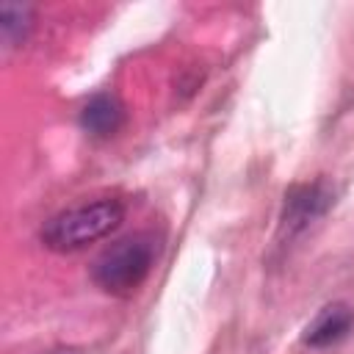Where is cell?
Listing matches in <instances>:
<instances>
[{"label": "cell", "mask_w": 354, "mask_h": 354, "mask_svg": "<svg viewBox=\"0 0 354 354\" xmlns=\"http://www.w3.org/2000/svg\"><path fill=\"white\" fill-rule=\"evenodd\" d=\"M122 119H124V111L119 105L116 97L111 94H97L91 97L83 111H80V127L97 138H108L113 136L119 127H122Z\"/></svg>", "instance_id": "obj_5"}, {"label": "cell", "mask_w": 354, "mask_h": 354, "mask_svg": "<svg viewBox=\"0 0 354 354\" xmlns=\"http://www.w3.org/2000/svg\"><path fill=\"white\" fill-rule=\"evenodd\" d=\"M158 241L152 235H127L111 243L91 266V279L113 296H130L152 271Z\"/></svg>", "instance_id": "obj_2"}, {"label": "cell", "mask_w": 354, "mask_h": 354, "mask_svg": "<svg viewBox=\"0 0 354 354\" xmlns=\"http://www.w3.org/2000/svg\"><path fill=\"white\" fill-rule=\"evenodd\" d=\"M354 329V307L346 301H332L315 313V318L304 326L301 340L310 348H326L340 343Z\"/></svg>", "instance_id": "obj_4"}, {"label": "cell", "mask_w": 354, "mask_h": 354, "mask_svg": "<svg viewBox=\"0 0 354 354\" xmlns=\"http://www.w3.org/2000/svg\"><path fill=\"white\" fill-rule=\"evenodd\" d=\"M50 354H86L83 348H55V351H50Z\"/></svg>", "instance_id": "obj_7"}, {"label": "cell", "mask_w": 354, "mask_h": 354, "mask_svg": "<svg viewBox=\"0 0 354 354\" xmlns=\"http://www.w3.org/2000/svg\"><path fill=\"white\" fill-rule=\"evenodd\" d=\"M33 25V11L19 3H3L0 6V28H3V41L8 47H17L28 39V30Z\"/></svg>", "instance_id": "obj_6"}, {"label": "cell", "mask_w": 354, "mask_h": 354, "mask_svg": "<svg viewBox=\"0 0 354 354\" xmlns=\"http://www.w3.org/2000/svg\"><path fill=\"white\" fill-rule=\"evenodd\" d=\"M332 202H335V191L324 180H315V183H307V185H296L285 196V207H282V218H279V235L282 238L299 235L315 218H321L332 207Z\"/></svg>", "instance_id": "obj_3"}, {"label": "cell", "mask_w": 354, "mask_h": 354, "mask_svg": "<svg viewBox=\"0 0 354 354\" xmlns=\"http://www.w3.org/2000/svg\"><path fill=\"white\" fill-rule=\"evenodd\" d=\"M124 218L119 199H97L53 216L41 227V243L53 252H77L105 238Z\"/></svg>", "instance_id": "obj_1"}]
</instances>
